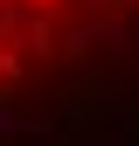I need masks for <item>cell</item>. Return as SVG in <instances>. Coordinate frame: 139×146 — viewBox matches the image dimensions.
<instances>
[{"label":"cell","instance_id":"obj_4","mask_svg":"<svg viewBox=\"0 0 139 146\" xmlns=\"http://www.w3.org/2000/svg\"><path fill=\"white\" fill-rule=\"evenodd\" d=\"M28 7H42V14H49V7H56V0H28Z\"/></svg>","mask_w":139,"mask_h":146},{"label":"cell","instance_id":"obj_1","mask_svg":"<svg viewBox=\"0 0 139 146\" xmlns=\"http://www.w3.org/2000/svg\"><path fill=\"white\" fill-rule=\"evenodd\" d=\"M14 77H21V49H14V42H0V84H14Z\"/></svg>","mask_w":139,"mask_h":146},{"label":"cell","instance_id":"obj_2","mask_svg":"<svg viewBox=\"0 0 139 146\" xmlns=\"http://www.w3.org/2000/svg\"><path fill=\"white\" fill-rule=\"evenodd\" d=\"M83 14H111V7H139V0H77Z\"/></svg>","mask_w":139,"mask_h":146},{"label":"cell","instance_id":"obj_3","mask_svg":"<svg viewBox=\"0 0 139 146\" xmlns=\"http://www.w3.org/2000/svg\"><path fill=\"white\" fill-rule=\"evenodd\" d=\"M7 132H21V111H14V104H0V139Z\"/></svg>","mask_w":139,"mask_h":146}]
</instances>
